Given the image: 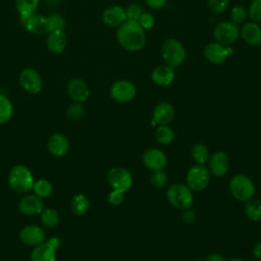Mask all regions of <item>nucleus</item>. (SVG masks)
I'll return each mask as SVG.
<instances>
[{
  "label": "nucleus",
  "instance_id": "nucleus-1",
  "mask_svg": "<svg viewBox=\"0 0 261 261\" xmlns=\"http://www.w3.org/2000/svg\"><path fill=\"white\" fill-rule=\"evenodd\" d=\"M116 39L123 49L130 52L142 50L146 44L145 30L134 20H125L117 28Z\"/></svg>",
  "mask_w": 261,
  "mask_h": 261
},
{
  "label": "nucleus",
  "instance_id": "nucleus-2",
  "mask_svg": "<svg viewBox=\"0 0 261 261\" xmlns=\"http://www.w3.org/2000/svg\"><path fill=\"white\" fill-rule=\"evenodd\" d=\"M35 182L31 169L23 164L12 166L8 172V185L17 194H27L32 191Z\"/></svg>",
  "mask_w": 261,
  "mask_h": 261
},
{
  "label": "nucleus",
  "instance_id": "nucleus-3",
  "mask_svg": "<svg viewBox=\"0 0 261 261\" xmlns=\"http://www.w3.org/2000/svg\"><path fill=\"white\" fill-rule=\"evenodd\" d=\"M160 53L165 64L173 68L181 65L186 59L185 46L180 41L173 38L166 39L162 43Z\"/></svg>",
  "mask_w": 261,
  "mask_h": 261
},
{
  "label": "nucleus",
  "instance_id": "nucleus-4",
  "mask_svg": "<svg viewBox=\"0 0 261 261\" xmlns=\"http://www.w3.org/2000/svg\"><path fill=\"white\" fill-rule=\"evenodd\" d=\"M166 197L173 207L180 210L191 208L194 203L193 191L182 184L171 185L167 189Z\"/></svg>",
  "mask_w": 261,
  "mask_h": 261
},
{
  "label": "nucleus",
  "instance_id": "nucleus-5",
  "mask_svg": "<svg viewBox=\"0 0 261 261\" xmlns=\"http://www.w3.org/2000/svg\"><path fill=\"white\" fill-rule=\"evenodd\" d=\"M229 190L233 198L240 202H246L253 198L255 186L252 179L245 174H236L229 182Z\"/></svg>",
  "mask_w": 261,
  "mask_h": 261
},
{
  "label": "nucleus",
  "instance_id": "nucleus-6",
  "mask_svg": "<svg viewBox=\"0 0 261 261\" xmlns=\"http://www.w3.org/2000/svg\"><path fill=\"white\" fill-rule=\"evenodd\" d=\"M186 180L193 192L203 191L210 181V171L204 164H196L189 169Z\"/></svg>",
  "mask_w": 261,
  "mask_h": 261
},
{
  "label": "nucleus",
  "instance_id": "nucleus-7",
  "mask_svg": "<svg viewBox=\"0 0 261 261\" xmlns=\"http://www.w3.org/2000/svg\"><path fill=\"white\" fill-rule=\"evenodd\" d=\"M240 28L232 21H220L213 30V37L216 42L229 46L240 37Z\"/></svg>",
  "mask_w": 261,
  "mask_h": 261
},
{
  "label": "nucleus",
  "instance_id": "nucleus-8",
  "mask_svg": "<svg viewBox=\"0 0 261 261\" xmlns=\"http://www.w3.org/2000/svg\"><path fill=\"white\" fill-rule=\"evenodd\" d=\"M137 95V87L128 80H118L110 88L111 98L118 103L132 101Z\"/></svg>",
  "mask_w": 261,
  "mask_h": 261
},
{
  "label": "nucleus",
  "instance_id": "nucleus-9",
  "mask_svg": "<svg viewBox=\"0 0 261 261\" xmlns=\"http://www.w3.org/2000/svg\"><path fill=\"white\" fill-rule=\"evenodd\" d=\"M108 184L112 190L125 193L132 188L133 176L130 172L123 167H113L107 175Z\"/></svg>",
  "mask_w": 261,
  "mask_h": 261
},
{
  "label": "nucleus",
  "instance_id": "nucleus-10",
  "mask_svg": "<svg viewBox=\"0 0 261 261\" xmlns=\"http://www.w3.org/2000/svg\"><path fill=\"white\" fill-rule=\"evenodd\" d=\"M19 84L27 93L33 95L41 92L43 87V82L40 73L32 67H27L20 71Z\"/></svg>",
  "mask_w": 261,
  "mask_h": 261
},
{
  "label": "nucleus",
  "instance_id": "nucleus-11",
  "mask_svg": "<svg viewBox=\"0 0 261 261\" xmlns=\"http://www.w3.org/2000/svg\"><path fill=\"white\" fill-rule=\"evenodd\" d=\"M232 53L233 50L229 46H225L216 41L208 43L204 48L205 58L213 64L223 63Z\"/></svg>",
  "mask_w": 261,
  "mask_h": 261
},
{
  "label": "nucleus",
  "instance_id": "nucleus-12",
  "mask_svg": "<svg viewBox=\"0 0 261 261\" xmlns=\"http://www.w3.org/2000/svg\"><path fill=\"white\" fill-rule=\"evenodd\" d=\"M17 208L19 212L25 216H35L40 215L45 205L42 198L35 194H27L19 200Z\"/></svg>",
  "mask_w": 261,
  "mask_h": 261
},
{
  "label": "nucleus",
  "instance_id": "nucleus-13",
  "mask_svg": "<svg viewBox=\"0 0 261 261\" xmlns=\"http://www.w3.org/2000/svg\"><path fill=\"white\" fill-rule=\"evenodd\" d=\"M19 240L27 246L36 247L46 242V233L41 226L36 224H29L19 230Z\"/></svg>",
  "mask_w": 261,
  "mask_h": 261
},
{
  "label": "nucleus",
  "instance_id": "nucleus-14",
  "mask_svg": "<svg viewBox=\"0 0 261 261\" xmlns=\"http://www.w3.org/2000/svg\"><path fill=\"white\" fill-rule=\"evenodd\" d=\"M142 160L146 167L151 170H163L167 164L166 155L157 148L146 149L142 155Z\"/></svg>",
  "mask_w": 261,
  "mask_h": 261
},
{
  "label": "nucleus",
  "instance_id": "nucleus-15",
  "mask_svg": "<svg viewBox=\"0 0 261 261\" xmlns=\"http://www.w3.org/2000/svg\"><path fill=\"white\" fill-rule=\"evenodd\" d=\"M67 94L73 102L83 103L90 97V89L84 80L74 77L67 84Z\"/></svg>",
  "mask_w": 261,
  "mask_h": 261
},
{
  "label": "nucleus",
  "instance_id": "nucleus-16",
  "mask_svg": "<svg viewBox=\"0 0 261 261\" xmlns=\"http://www.w3.org/2000/svg\"><path fill=\"white\" fill-rule=\"evenodd\" d=\"M19 18H20V23L24 27V29L28 32L35 35L48 34L47 16L34 13L30 16H24Z\"/></svg>",
  "mask_w": 261,
  "mask_h": 261
},
{
  "label": "nucleus",
  "instance_id": "nucleus-17",
  "mask_svg": "<svg viewBox=\"0 0 261 261\" xmlns=\"http://www.w3.org/2000/svg\"><path fill=\"white\" fill-rule=\"evenodd\" d=\"M126 20L125 8L119 5L107 7L102 13V21L110 28H118Z\"/></svg>",
  "mask_w": 261,
  "mask_h": 261
},
{
  "label": "nucleus",
  "instance_id": "nucleus-18",
  "mask_svg": "<svg viewBox=\"0 0 261 261\" xmlns=\"http://www.w3.org/2000/svg\"><path fill=\"white\" fill-rule=\"evenodd\" d=\"M47 149L55 157L64 156L69 150V141L61 133L51 135L47 141Z\"/></svg>",
  "mask_w": 261,
  "mask_h": 261
},
{
  "label": "nucleus",
  "instance_id": "nucleus-19",
  "mask_svg": "<svg viewBox=\"0 0 261 261\" xmlns=\"http://www.w3.org/2000/svg\"><path fill=\"white\" fill-rule=\"evenodd\" d=\"M209 171L218 177L223 176L226 174L229 168L228 157L223 151H217L213 153L209 159Z\"/></svg>",
  "mask_w": 261,
  "mask_h": 261
},
{
  "label": "nucleus",
  "instance_id": "nucleus-20",
  "mask_svg": "<svg viewBox=\"0 0 261 261\" xmlns=\"http://www.w3.org/2000/svg\"><path fill=\"white\" fill-rule=\"evenodd\" d=\"M240 36L250 46L261 45V27L257 22H246L240 31Z\"/></svg>",
  "mask_w": 261,
  "mask_h": 261
},
{
  "label": "nucleus",
  "instance_id": "nucleus-21",
  "mask_svg": "<svg viewBox=\"0 0 261 261\" xmlns=\"http://www.w3.org/2000/svg\"><path fill=\"white\" fill-rule=\"evenodd\" d=\"M174 114H175V111H174L173 106L166 101H162L155 106V108L153 110L152 119L158 125L168 124L169 122L172 121Z\"/></svg>",
  "mask_w": 261,
  "mask_h": 261
},
{
  "label": "nucleus",
  "instance_id": "nucleus-22",
  "mask_svg": "<svg viewBox=\"0 0 261 261\" xmlns=\"http://www.w3.org/2000/svg\"><path fill=\"white\" fill-rule=\"evenodd\" d=\"M174 77H175L174 68L166 64L156 66L151 73V79L153 83L161 87L169 86L173 82Z\"/></svg>",
  "mask_w": 261,
  "mask_h": 261
},
{
  "label": "nucleus",
  "instance_id": "nucleus-23",
  "mask_svg": "<svg viewBox=\"0 0 261 261\" xmlns=\"http://www.w3.org/2000/svg\"><path fill=\"white\" fill-rule=\"evenodd\" d=\"M30 261H56V249L46 241L34 247Z\"/></svg>",
  "mask_w": 261,
  "mask_h": 261
},
{
  "label": "nucleus",
  "instance_id": "nucleus-24",
  "mask_svg": "<svg viewBox=\"0 0 261 261\" xmlns=\"http://www.w3.org/2000/svg\"><path fill=\"white\" fill-rule=\"evenodd\" d=\"M67 45V39L64 32H50L47 34L46 46L52 53H61Z\"/></svg>",
  "mask_w": 261,
  "mask_h": 261
},
{
  "label": "nucleus",
  "instance_id": "nucleus-25",
  "mask_svg": "<svg viewBox=\"0 0 261 261\" xmlns=\"http://www.w3.org/2000/svg\"><path fill=\"white\" fill-rule=\"evenodd\" d=\"M90 208L89 198L84 194H76L71 198L70 209L77 216L84 215Z\"/></svg>",
  "mask_w": 261,
  "mask_h": 261
},
{
  "label": "nucleus",
  "instance_id": "nucleus-26",
  "mask_svg": "<svg viewBox=\"0 0 261 261\" xmlns=\"http://www.w3.org/2000/svg\"><path fill=\"white\" fill-rule=\"evenodd\" d=\"M40 4V0H15V8L19 17L30 16L36 13Z\"/></svg>",
  "mask_w": 261,
  "mask_h": 261
},
{
  "label": "nucleus",
  "instance_id": "nucleus-27",
  "mask_svg": "<svg viewBox=\"0 0 261 261\" xmlns=\"http://www.w3.org/2000/svg\"><path fill=\"white\" fill-rule=\"evenodd\" d=\"M245 214L248 219L258 221L261 219V201L259 199L251 198L246 201Z\"/></svg>",
  "mask_w": 261,
  "mask_h": 261
},
{
  "label": "nucleus",
  "instance_id": "nucleus-28",
  "mask_svg": "<svg viewBox=\"0 0 261 261\" xmlns=\"http://www.w3.org/2000/svg\"><path fill=\"white\" fill-rule=\"evenodd\" d=\"M40 220L45 227H56L59 223V213L54 208H44L40 213Z\"/></svg>",
  "mask_w": 261,
  "mask_h": 261
},
{
  "label": "nucleus",
  "instance_id": "nucleus-29",
  "mask_svg": "<svg viewBox=\"0 0 261 261\" xmlns=\"http://www.w3.org/2000/svg\"><path fill=\"white\" fill-rule=\"evenodd\" d=\"M155 139L162 145H169L174 140V132L167 124L158 125L155 129Z\"/></svg>",
  "mask_w": 261,
  "mask_h": 261
},
{
  "label": "nucleus",
  "instance_id": "nucleus-30",
  "mask_svg": "<svg viewBox=\"0 0 261 261\" xmlns=\"http://www.w3.org/2000/svg\"><path fill=\"white\" fill-rule=\"evenodd\" d=\"M12 114L13 105L10 99L5 95L0 94V125L9 121Z\"/></svg>",
  "mask_w": 261,
  "mask_h": 261
},
{
  "label": "nucleus",
  "instance_id": "nucleus-31",
  "mask_svg": "<svg viewBox=\"0 0 261 261\" xmlns=\"http://www.w3.org/2000/svg\"><path fill=\"white\" fill-rule=\"evenodd\" d=\"M32 191L34 192L35 195L44 199V198L49 197L52 194L53 187L49 180H47L45 178H41V179L35 180Z\"/></svg>",
  "mask_w": 261,
  "mask_h": 261
},
{
  "label": "nucleus",
  "instance_id": "nucleus-32",
  "mask_svg": "<svg viewBox=\"0 0 261 261\" xmlns=\"http://www.w3.org/2000/svg\"><path fill=\"white\" fill-rule=\"evenodd\" d=\"M191 155L197 164H205L210 157L208 148L202 143H197L193 146Z\"/></svg>",
  "mask_w": 261,
  "mask_h": 261
},
{
  "label": "nucleus",
  "instance_id": "nucleus-33",
  "mask_svg": "<svg viewBox=\"0 0 261 261\" xmlns=\"http://www.w3.org/2000/svg\"><path fill=\"white\" fill-rule=\"evenodd\" d=\"M48 33L50 32H64L65 19L57 13H53L47 16Z\"/></svg>",
  "mask_w": 261,
  "mask_h": 261
},
{
  "label": "nucleus",
  "instance_id": "nucleus-34",
  "mask_svg": "<svg viewBox=\"0 0 261 261\" xmlns=\"http://www.w3.org/2000/svg\"><path fill=\"white\" fill-rule=\"evenodd\" d=\"M248 17V10L243 5H236L230 11V21L236 24L243 23Z\"/></svg>",
  "mask_w": 261,
  "mask_h": 261
},
{
  "label": "nucleus",
  "instance_id": "nucleus-35",
  "mask_svg": "<svg viewBox=\"0 0 261 261\" xmlns=\"http://www.w3.org/2000/svg\"><path fill=\"white\" fill-rule=\"evenodd\" d=\"M229 6V0H208L207 7L213 14H220Z\"/></svg>",
  "mask_w": 261,
  "mask_h": 261
},
{
  "label": "nucleus",
  "instance_id": "nucleus-36",
  "mask_svg": "<svg viewBox=\"0 0 261 261\" xmlns=\"http://www.w3.org/2000/svg\"><path fill=\"white\" fill-rule=\"evenodd\" d=\"M144 8L138 4V3H130L126 8H125V13H126V20H134L138 21L141 15L144 13Z\"/></svg>",
  "mask_w": 261,
  "mask_h": 261
},
{
  "label": "nucleus",
  "instance_id": "nucleus-37",
  "mask_svg": "<svg viewBox=\"0 0 261 261\" xmlns=\"http://www.w3.org/2000/svg\"><path fill=\"white\" fill-rule=\"evenodd\" d=\"M248 15L254 22H260L261 21V0H252L249 9H248Z\"/></svg>",
  "mask_w": 261,
  "mask_h": 261
},
{
  "label": "nucleus",
  "instance_id": "nucleus-38",
  "mask_svg": "<svg viewBox=\"0 0 261 261\" xmlns=\"http://www.w3.org/2000/svg\"><path fill=\"white\" fill-rule=\"evenodd\" d=\"M84 115V106L82 103L73 102L66 109V116L71 120H77Z\"/></svg>",
  "mask_w": 261,
  "mask_h": 261
},
{
  "label": "nucleus",
  "instance_id": "nucleus-39",
  "mask_svg": "<svg viewBox=\"0 0 261 261\" xmlns=\"http://www.w3.org/2000/svg\"><path fill=\"white\" fill-rule=\"evenodd\" d=\"M167 180V174L164 172V170H153V173L150 177V181L155 188L164 187Z\"/></svg>",
  "mask_w": 261,
  "mask_h": 261
},
{
  "label": "nucleus",
  "instance_id": "nucleus-40",
  "mask_svg": "<svg viewBox=\"0 0 261 261\" xmlns=\"http://www.w3.org/2000/svg\"><path fill=\"white\" fill-rule=\"evenodd\" d=\"M139 24L144 29V30H150L154 27L155 24V18L153 16V14H151L150 12L144 11V13L141 15V17L138 20Z\"/></svg>",
  "mask_w": 261,
  "mask_h": 261
},
{
  "label": "nucleus",
  "instance_id": "nucleus-41",
  "mask_svg": "<svg viewBox=\"0 0 261 261\" xmlns=\"http://www.w3.org/2000/svg\"><path fill=\"white\" fill-rule=\"evenodd\" d=\"M107 200L111 205H120L124 200V193L116 190H112L108 194Z\"/></svg>",
  "mask_w": 261,
  "mask_h": 261
},
{
  "label": "nucleus",
  "instance_id": "nucleus-42",
  "mask_svg": "<svg viewBox=\"0 0 261 261\" xmlns=\"http://www.w3.org/2000/svg\"><path fill=\"white\" fill-rule=\"evenodd\" d=\"M181 219H182L184 222H186L187 224H192V223L195 221V219H196V214H195L194 210H192L191 208H188V209L182 210Z\"/></svg>",
  "mask_w": 261,
  "mask_h": 261
},
{
  "label": "nucleus",
  "instance_id": "nucleus-43",
  "mask_svg": "<svg viewBox=\"0 0 261 261\" xmlns=\"http://www.w3.org/2000/svg\"><path fill=\"white\" fill-rule=\"evenodd\" d=\"M145 2L152 9H161L166 5L167 0H145Z\"/></svg>",
  "mask_w": 261,
  "mask_h": 261
},
{
  "label": "nucleus",
  "instance_id": "nucleus-44",
  "mask_svg": "<svg viewBox=\"0 0 261 261\" xmlns=\"http://www.w3.org/2000/svg\"><path fill=\"white\" fill-rule=\"evenodd\" d=\"M206 261H226L225 258L218 253H212L210 255H208Z\"/></svg>",
  "mask_w": 261,
  "mask_h": 261
},
{
  "label": "nucleus",
  "instance_id": "nucleus-45",
  "mask_svg": "<svg viewBox=\"0 0 261 261\" xmlns=\"http://www.w3.org/2000/svg\"><path fill=\"white\" fill-rule=\"evenodd\" d=\"M253 256H254L257 260L261 261V243H257V244L254 246V248H253Z\"/></svg>",
  "mask_w": 261,
  "mask_h": 261
},
{
  "label": "nucleus",
  "instance_id": "nucleus-46",
  "mask_svg": "<svg viewBox=\"0 0 261 261\" xmlns=\"http://www.w3.org/2000/svg\"><path fill=\"white\" fill-rule=\"evenodd\" d=\"M47 242H48L50 245H52L56 250L61 246V241H60V239L57 238V237H51V238H49V239L47 240Z\"/></svg>",
  "mask_w": 261,
  "mask_h": 261
},
{
  "label": "nucleus",
  "instance_id": "nucleus-47",
  "mask_svg": "<svg viewBox=\"0 0 261 261\" xmlns=\"http://www.w3.org/2000/svg\"><path fill=\"white\" fill-rule=\"evenodd\" d=\"M229 261H245V260H243V259H241V258H232V259H230Z\"/></svg>",
  "mask_w": 261,
  "mask_h": 261
},
{
  "label": "nucleus",
  "instance_id": "nucleus-48",
  "mask_svg": "<svg viewBox=\"0 0 261 261\" xmlns=\"http://www.w3.org/2000/svg\"><path fill=\"white\" fill-rule=\"evenodd\" d=\"M194 261H206V260H202V259H196V260H194Z\"/></svg>",
  "mask_w": 261,
  "mask_h": 261
}]
</instances>
